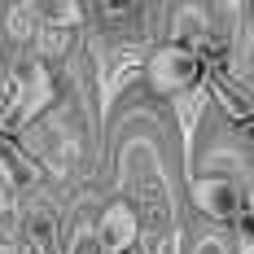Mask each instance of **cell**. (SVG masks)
Segmentation results:
<instances>
[{
	"instance_id": "6da1fadb",
	"label": "cell",
	"mask_w": 254,
	"mask_h": 254,
	"mask_svg": "<svg viewBox=\"0 0 254 254\" xmlns=\"http://www.w3.org/2000/svg\"><path fill=\"white\" fill-rule=\"evenodd\" d=\"M197 75H202V66H197V57L189 49H162L153 53L149 62V79L158 92H189V88H197Z\"/></svg>"
},
{
	"instance_id": "7a4b0ae2",
	"label": "cell",
	"mask_w": 254,
	"mask_h": 254,
	"mask_svg": "<svg viewBox=\"0 0 254 254\" xmlns=\"http://www.w3.org/2000/svg\"><path fill=\"white\" fill-rule=\"evenodd\" d=\"M189 193H193V206L210 219H232L241 210V193L228 176H197L189 184Z\"/></svg>"
},
{
	"instance_id": "3957f363",
	"label": "cell",
	"mask_w": 254,
	"mask_h": 254,
	"mask_svg": "<svg viewBox=\"0 0 254 254\" xmlns=\"http://www.w3.org/2000/svg\"><path fill=\"white\" fill-rule=\"evenodd\" d=\"M136 232H140V224H136L131 206H123V202L105 206V215L97 219V241H101L110 254H123L127 246L136 241Z\"/></svg>"
},
{
	"instance_id": "277c9868",
	"label": "cell",
	"mask_w": 254,
	"mask_h": 254,
	"mask_svg": "<svg viewBox=\"0 0 254 254\" xmlns=\"http://www.w3.org/2000/svg\"><path fill=\"white\" fill-rule=\"evenodd\" d=\"M13 83L22 88V92H18V101H22V105H18V119H22V123H31V119H35V114H40V110L49 105V97H53L49 70L31 62V66H22V75L13 79Z\"/></svg>"
},
{
	"instance_id": "5b68a950",
	"label": "cell",
	"mask_w": 254,
	"mask_h": 254,
	"mask_svg": "<svg viewBox=\"0 0 254 254\" xmlns=\"http://www.w3.org/2000/svg\"><path fill=\"white\" fill-rule=\"evenodd\" d=\"M202 105H206V92L202 88H189L176 97V114H180V136H184V158L193 153V136H197V119H202Z\"/></svg>"
},
{
	"instance_id": "8992f818",
	"label": "cell",
	"mask_w": 254,
	"mask_h": 254,
	"mask_svg": "<svg viewBox=\"0 0 254 254\" xmlns=\"http://www.w3.org/2000/svg\"><path fill=\"white\" fill-rule=\"evenodd\" d=\"M0 176L9 180L13 189H31V184H35V167H31L9 140H0Z\"/></svg>"
},
{
	"instance_id": "52a82bcc",
	"label": "cell",
	"mask_w": 254,
	"mask_h": 254,
	"mask_svg": "<svg viewBox=\"0 0 254 254\" xmlns=\"http://www.w3.org/2000/svg\"><path fill=\"white\" fill-rule=\"evenodd\" d=\"M18 232H22L18 215H13L9 206H0V250H4V254H13V250H18Z\"/></svg>"
},
{
	"instance_id": "ba28073f",
	"label": "cell",
	"mask_w": 254,
	"mask_h": 254,
	"mask_svg": "<svg viewBox=\"0 0 254 254\" xmlns=\"http://www.w3.org/2000/svg\"><path fill=\"white\" fill-rule=\"evenodd\" d=\"M49 26H70V22H83V4H44L40 9Z\"/></svg>"
},
{
	"instance_id": "9c48e42d",
	"label": "cell",
	"mask_w": 254,
	"mask_h": 254,
	"mask_svg": "<svg viewBox=\"0 0 254 254\" xmlns=\"http://www.w3.org/2000/svg\"><path fill=\"white\" fill-rule=\"evenodd\" d=\"M53 228H57V224H53L49 210H35V215H31V246H35V250H44V246L53 241Z\"/></svg>"
},
{
	"instance_id": "30bf717a",
	"label": "cell",
	"mask_w": 254,
	"mask_h": 254,
	"mask_svg": "<svg viewBox=\"0 0 254 254\" xmlns=\"http://www.w3.org/2000/svg\"><path fill=\"white\" fill-rule=\"evenodd\" d=\"M193 254H228V241H219V237H202Z\"/></svg>"
}]
</instances>
